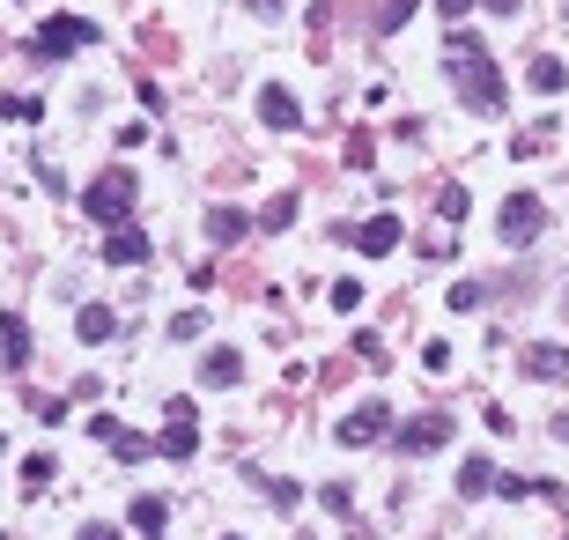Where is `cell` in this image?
I'll list each match as a JSON object with an SVG mask.
<instances>
[{
	"instance_id": "cell-1",
	"label": "cell",
	"mask_w": 569,
	"mask_h": 540,
	"mask_svg": "<svg viewBox=\"0 0 569 540\" xmlns=\"http://www.w3.org/2000/svg\"><path fill=\"white\" fill-rule=\"evenodd\" d=\"M444 67H451V89H459V104H466V111H481V119H496V111H503L510 89H503V67L488 60L481 37L451 30V60H444Z\"/></svg>"
},
{
	"instance_id": "cell-2",
	"label": "cell",
	"mask_w": 569,
	"mask_h": 540,
	"mask_svg": "<svg viewBox=\"0 0 569 540\" xmlns=\"http://www.w3.org/2000/svg\"><path fill=\"white\" fill-rule=\"evenodd\" d=\"M134 200H141V178L126 171V163H104V171L82 185V215H89V222H104V230L134 215Z\"/></svg>"
},
{
	"instance_id": "cell-3",
	"label": "cell",
	"mask_w": 569,
	"mask_h": 540,
	"mask_svg": "<svg viewBox=\"0 0 569 540\" xmlns=\"http://www.w3.org/2000/svg\"><path fill=\"white\" fill-rule=\"evenodd\" d=\"M496 230H503V245L510 252H525V245H540V230H547V208H540V193H510L503 200V215H496Z\"/></svg>"
},
{
	"instance_id": "cell-4",
	"label": "cell",
	"mask_w": 569,
	"mask_h": 540,
	"mask_svg": "<svg viewBox=\"0 0 569 540\" xmlns=\"http://www.w3.org/2000/svg\"><path fill=\"white\" fill-rule=\"evenodd\" d=\"M333 437L348 444V452H363V444H385V437H392V407H385V400H355L348 415L333 422Z\"/></svg>"
},
{
	"instance_id": "cell-5",
	"label": "cell",
	"mask_w": 569,
	"mask_h": 540,
	"mask_svg": "<svg viewBox=\"0 0 569 540\" xmlns=\"http://www.w3.org/2000/svg\"><path fill=\"white\" fill-rule=\"evenodd\" d=\"M156 452H163V459H193V452H200V407H193V400H170V407H163Z\"/></svg>"
},
{
	"instance_id": "cell-6",
	"label": "cell",
	"mask_w": 569,
	"mask_h": 540,
	"mask_svg": "<svg viewBox=\"0 0 569 540\" xmlns=\"http://www.w3.org/2000/svg\"><path fill=\"white\" fill-rule=\"evenodd\" d=\"M451 437H459V422H451V415H414V422H400V430H392V444H400L407 459H429V452H444Z\"/></svg>"
},
{
	"instance_id": "cell-7",
	"label": "cell",
	"mask_w": 569,
	"mask_h": 540,
	"mask_svg": "<svg viewBox=\"0 0 569 540\" xmlns=\"http://www.w3.org/2000/svg\"><path fill=\"white\" fill-rule=\"evenodd\" d=\"M37 52H45V60H67V52H82V45H97V23H89V15H52L45 30L30 37Z\"/></svg>"
},
{
	"instance_id": "cell-8",
	"label": "cell",
	"mask_w": 569,
	"mask_h": 540,
	"mask_svg": "<svg viewBox=\"0 0 569 540\" xmlns=\"http://www.w3.org/2000/svg\"><path fill=\"white\" fill-rule=\"evenodd\" d=\"M340 237H348V245L355 252H363V259H385V252H400V237H407V222L400 215H370V222H355V230H340Z\"/></svg>"
},
{
	"instance_id": "cell-9",
	"label": "cell",
	"mask_w": 569,
	"mask_h": 540,
	"mask_svg": "<svg viewBox=\"0 0 569 540\" xmlns=\"http://www.w3.org/2000/svg\"><path fill=\"white\" fill-rule=\"evenodd\" d=\"M259 126H274V134H296V126H303V104H296L281 82H267V89H259Z\"/></svg>"
},
{
	"instance_id": "cell-10",
	"label": "cell",
	"mask_w": 569,
	"mask_h": 540,
	"mask_svg": "<svg viewBox=\"0 0 569 540\" xmlns=\"http://www.w3.org/2000/svg\"><path fill=\"white\" fill-rule=\"evenodd\" d=\"M104 259H111V267H141V259H148V237L134 230V222H111V230H104Z\"/></svg>"
},
{
	"instance_id": "cell-11",
	"label": "cell",
	"mask_w": 569,
	"mask_h": 540,
	"mask_svg": "<svg viewBox=\"0 0 569 540\" xmlns=\"http://www.w3.org/2000/svg\"><path fill=\"white\" fill-rule=\"evenodd\" d=\"M525 378L562 385V378H569V348H555V341H533V348H525Z\"/></svg>"
},
{
	"instance_id": "cell-12",
	"label": "cell",
	"mask_w": 569,
	"mask_h": 540,
	"mask_svg": "<svg viewBox=\"0 0 569 540\" xmlns=\"http://www.w3.org/2000/svg\"><path fill=\"white\" fill-rule=\"evenodd\" d=\"M30 363V326L23 311H0V370H23Z\"/></svg>"
},
{
	"instance_id": "cell-13",
	"label": "cell",
	"mask_w": 569,
	"mask_h": 540,
	"mask_svg": "<svg viewBox=\"0 0 569 540\" xmlns=\"http://www.w3.org/2000/svg\"><path fill=\"white\" fill-rule=\"evenodd\" d=\"M237 378H244L237 348H207V356H200V385H207V393H222V385H237Z\"/></svg>"
},
{
	"instance_id": "cell-14",
	"label": "cell",
	"mask_w": 569,
	"mask_h": 540,
	"mask_svg": "<svg viewBox=\"0 0 569 540\" xmlns=\"http://www.w3.org/2000/svg\"><path fill=\"white\" fill-rule=\"evenodd\" d=\"M207 237H215V245H237V237H252V215L230 208V200H215V208H207Z\"/></svg>"
},
{
	"instance_id": "cell-15",
	"label": "cell",
	"mask_w": 569,
	"mask_h": 540,
	"mask_svg": "<svg viewBox=\"0 0 569 540\" xmlns=\"http://www.w3.org/2000/svg\"><path fill=\"white\" fill-rule=\"evenodd\" d=\"M74 333L97 348V341H111V333H119V311H111V304H82V311H74Z\"/></svg>"
},
{
	"instance_id": "cell-16",
	"label": "cell",
	"mask_w": 569,
	"mask_h": 540,
	"mask_svg": "<svg viewBox=\"0 0 569 540\" xmlns=\"http://www.w3.org/2000/svg\"><path fill=\"white\" fill-rule=\"evenodd\" d=\"M459 496H496V459H488V452H466V467H459Z\"/></svg>"
},
{
	"instance_id": "cell-17",
	"label": "cell",
	"mask_w": 569,
	"mask_h": 540,
	"mask_svg": "<svg viewBox=\"0 0 569 540\" xmlns=\"http://www.w3.org/2000/svg\"><path fill=\"white\" fill-rule=\"evenodd\" d=\"M525 82H533V89H540V97H562V89H569V67L555 60V52H540V60H533V67H525Z\"/></svg>"
},
{
	"instance_id": "cell-18",
	"label": "cell",
	"mask_w": 569,
	"mask_h": 540,
	"mask_svg": "<svg viewBox=\"0 0 569 540\" xmlns=\"http://www.w3.org/2000/svg\"><path fill=\"white\" fill-rule=\"evenodd\" d=\"M414 8H422V0H370V30H377V37H392Z\"/></svg>"
},
{
	"instance_id": "cell-19",
	"label": "cell",
	"mask_w": 569,
	"mask_h": 540,
	"mask_svg": "<svg viewBox=\"0 0 569 540\" xmlns=\"http://www.w3.org/2000/svg\"><path fill=\"white\" fill-rule=\"evenodd\" d=\"M126 518H134L141 533H163L170 526V504H163V496H134V511H126Z\"/></svg>"
},
{
	"instance_id": "cell-20",
	"label": "cell",
	"mask_w": 569,
	"mask_h": 540,
	"mask_svg": "<svg viewBox=\"0 0 569 540\" xmlns=\"http://www.w3.org/2000/svg\"><path fill=\"white\" fill-rule=\"evenodd\" d=\"M473 215V193L466 185H444V193H436V222H466Z\"/></svg>"
},
{
	"instance_id": "cell-21",
	"label": "cell",
	"mask_w": 569,
	"mask_h": 540,
	"mask_svg": "<svg viewBox=\"0 0 569 540\" xmlns=\"http://www.w3.org/2000/svg\"><path fill=\"white\" fill-rule=\"evenodd\" d=\"M444 304L466 319V311H481V304H488V282H473V274H466V282H451V296H444Z\"/></svg>"
},
{
	"instance_id": "cell-22",
	"label": "cell",
	"mask_w": 569,
	"mask_h": 540,
	"mask_svg": "<svg viewBox=\"0 0 569 540\" xmlns=\"http://www.w3.org/2000/svg\"><path fill=\"white\" fill-rule=\"evenodd\" d=\"M296 222V193H274L267 208H259V230H289Z\"/></svg>"
},
{
	"instance_id": "cell-23",
	"label": "cell",
	"mask_w": 569,
	"mask_h": 540,
	"mask_svg": "<svg viewBox=\"0 0 569 540\" xmlns=\"http://www.w3.org/2000/svg\"><path fill=\"white\" fill-rule=\"evenodd\" d=\"M52 481H60V474H52V459H45V452H37V459H23V489H30V496H45Z\"/></svg>"
},
{
	"instance_id": "cell-24",
	"label": "cell",
	"mask_w": 569,
	"mask_h": 540,
	"mask_svg": "<svg viewBox=\"0 0 569 540\" xmlns=\"http://www.w3.org/2000/svg\"><path fill=\"white\" fill-rule=\"evenodd\" d=\"M104 444H111V452H119V459H148V437L119 430V422H111V430H104Z\"/></svg>"
},
{
	"instance_id": "cell-25",
	"label": "cell",
	"mask_w": 569,
	"mask_h": 540,
	"mask_svg": "<svg viewBox=\"0 0 569 540\" xmlns=\"http://www.w3.org/2000/svg\"><path fill=\"white\" fill-rule=\"evenodd\" d=\"M207 333V311H178V319H170V341H200Z\"/></svg>"
},
{
	"instance_id": "cell-26",
	"label": "cell",
	"mask_w": 569,
	"mask_h": 540,
	"mask_svg": "<svg viewBox=\"0 0 569 540\" xmlns=\"http://www.w3.org/2000/svg\"><path fill=\"white\" fill-rule=\"evenodd\" d=\"M318 504H326V511H340V518H348V511H355V489H348V481H326V489H318Z\"/></svg>"
},
{
	"instance_id": "cell-27",
	"label": "cell",
	"mask_w": 569,
	"mask_h": 540,
	"mask_svg": "<svg viewBox=\"0 0 569 540\" xmlns=\"http://www.w3.org/2000/svg\"><path fill=\"white\" fill-rule=\"evenodd\" d=\"M355 356H363L370 370H385V341H377V333H355Z\"/></svg>"
},
{
	"instance_id": "cell-28",
	"label": "cell",
	"mask_w": 569,
	"mask_h": 540,
	"mask_svg": "<svg viewBox=\"0 0 569 540\" xmlns=\"http://www.w3.org/2000/svg\"><path fill=\"white\" fill-rule=\"evenodd\" d=\"M267 504H281V511H296V504H303V489H296V481H267Z\"/></svg>"
},
{
	"instance_id": "cell-29",
	"label": "cell",
	"mask_w": 569,
	"mask_h": 540,
	"mask_svg": "<svg viewBox=\"0 0 569 540\" xmlns=\"http://www.w3.org/2000/svg\"><path fill=\"white\" fill-rule=\"evenodd\" d=\"M370 156H377V141L370 134H348V163H355V171H370Z\"/></svg>"
},
{
	"instance_id": "cell-30",
	"label": "cell",
	"mask_w": 569,
	"mask_h": 540,
	"mask_svg": "<svg viewBox=\"0 0 569 540\" xmlns=\"http://www.w3.org/2000/svg\"><path fill=\"white\" fill-rule=\"evenodd\" d=\"M0 119H37V97H0Z\"/></svg>"
},
{
	"instance_id": "cell-31",
	"label": "cell",
	"mask_w": 569,
	"mask_h": 540,
	"mask_svg": "<svg viewBox=\"0 0 569 540\" xmlns=\"http://www.w3.org/2000/svg\"><path fill=\"white\" fill-rule=\"evenodd\" d=\"M473 8H481V0H436V15H444V23H466Z\"/></svg>"
},
{
	"instance_id": "cell-32",
	"label": "cell",
	"mask_w": 569,
	"mask_h": 540,
	"mask_svg": "<svg viewBox=\"0 0 569 540\" xmlns=\"http://www.w3.org/2000/svg\"><path fill=\"white\" fill-rule=\"evenodd\" d=\"M74 540H119V533H111V526H104V518H89V526H82V533H74Z\"/></svg>"
},
{
	"instance_id": "cell-33",
	"label": "cell",
	"mask_w": 569,
	"mask_h": 540,
	"mask_svg": "<svg viewBox=\"0 0 569 540\" xmlns=\"http://www.w3.org/2000/svg\"><path fill=\"white\" fill-rule=\"evenodd\" d=\"M481 8H488V15H518V0H481Z\"/></svg>"
},
{
	"instance_id": "cell-34",
	"label": "cell",
	"mask_w": 569,
	"mask_h": 540,
	"mask_svg": "<svg viewBox=\"0 0 569 540\" xmlns=\"http://www.w3.org/2000/svg\"><path fill=\"white\" fill-rule=\"evenodd\" d=\"M244 8H252V15H281V0H244Z\"/></svg>"
},
{
	"instance_id": "cell-35",
	"label": "cell",
	"mask_w": 569,
	"mask_h": 540,
	"mask_svg": "<svg viewBox=\"0 0 569 540\" xmlns=\"http://www.w3.org/2000/svg\"><path fill=\"white\" fill-rule=\"evenodd\" d=\"M562 319H569V289H562Z\"/></svg>"
},
{
	"instance_id": "cell-36",
	"label": "cell",
	"mask_w": 569,
	"mask_h": 540,
	"mask_svg": "<svg viewBox=\"0 0 569 540\" xmlns=\"http://www.w3.org/2000/svg\"><path fill=\"white\" fill-rule=\"evenodd\" d=\"M0 459H8V437H0Z\"/></svg>"
},
{
	"instance_id": "cell-37",
	"label": "cell",
	"mask_w": 569,
	"mask_h": 540,
	"mask_svg": "<svg viewBox=\"0 0 569 540\" xmlns=\"http://www.w3.org/2000/svg\"><path fill=\"white\" fill-rule=\"evenodd\" d=\"M148 540H163V533H148Z\"/></svg>"
},
{
	"instance_id": "cell-38",
	"label": "cell",
	"mask_w": 569,
	"mask_h": 540,
	"mask_svg": "<svg viewBox=\"0 0 569 540\" xmlns=\"http://www.w3.org/2000/svg\"><path fill=\"white\" fill-rule=\"evenodd\" d=\"M222 540H237V533H222Z\"/></svg>"
},
{
	"instance_id": "cell-39",
	"label": "cell",
	"mask_w": 569,
	"mask_h": 540,
	"mask_svg": "<svg viewBox=\"0 0 569 540\" xmlns=\"http://www.w3.org/2000/svg\"><path fill=\"white\" fill-rule=\"evenodd\" d=\"M0 540H8V533H0Z\"/></svg>"
},
{
	"instance_id": "cell-40",
	"label": "cell",
	"mask_w": 569,
	"mask_h": 540,
	"mask_svg": "<svg viewBox=\"0 0 569 540\" xmlns=\"http://www.w3.org/2000/svg\"><path fill=\"white\" fill-rule=\"evenodd\" d=\"M562 15H569V8H562Z\"/></svg>"
}]
</instances>
